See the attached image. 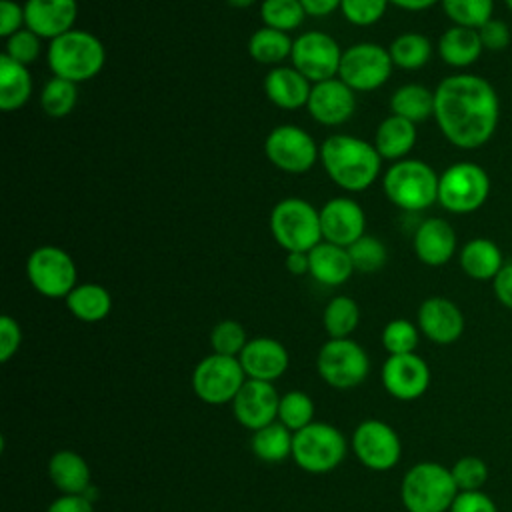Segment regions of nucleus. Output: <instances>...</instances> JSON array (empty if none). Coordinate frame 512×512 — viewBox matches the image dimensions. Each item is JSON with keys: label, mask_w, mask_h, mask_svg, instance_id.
<instances>
[{"label": "nucleus", "mask_w": 512, "mask_h": 512, "mask_svg": "<svg viewBox=\"0 0 512 512\" xmlns=\"http://www.w3.org/2000/svg\"><path fill=\"white\" fill-rule=\"evenodd\" d=\"M500 100L496 88L478 74H452L434 88V120L456 148L484 146L496 132Z\"/></svg>", "instance_id": "obj_1"}, {"label": "nucleus", "mask_w": 512, "mask_h": 512, "mask_svg": "<svg viewBox=\"0 0 512 512\" xmlns=\"http://www.w3.org/2000/svg\"><path fill=\"white\" fill-rule=\"evenodd\" d=\"M320 162L328 178L348 192H362L372 186L382 168L376 146L350 134L328 136L320 146Z\"/></svg>", "instance_id": "obj_2"}, {"label": "nucleus", "mask_w": 512, "mask_h": 512, "mask_svg": "<svg viewBox=\"0 0 512 512\" xmlns=\"http://www.w3.org/2000/svg\"><path fill=\"white\" fill-rule=\"evenodd\" d=\"M46 60L54 76L78 84L100 74L106 62V50L102 40L92 32L72 28L50 40Z\"/></svg>", "instance_id": "obj_3"}, {"label": "nucleus", "mask_w": 512, "mask_h": 512, "mask_svg": "<svg viewBox=\"0 0 512 512\" xmlns=\"http://www.w3.org/2000/svg\"><path fill=\"white\" fill-rule=\"evenodd\" d=\"M438 180L434 168L416 158L394 162L382 178L386 198L404 212H422L438 202Z\"/></svg>", "instance_id": "obj_4"}, {"label": "nucleus", "mask_w": 512, "mask_h": 512, "mask_svg": "<svg viewBox=\"0 0 512 512\" xmlns=\"http://www.w3.org/2000/svg\"><path fill=\"white\" fill-rule=\"evenodd\" d=\"M458 496L450 468L418 462L402 478L400 498L408 512H448Z\"/></svg>", "instance_id": "obj_5"}, {"label": "nucleus", "mask_w": 512, "mask_h": 512, "mask_svg": "<svg viewBox=\"0 0 512 512\" xmlns=\"http://www.w3.org/2000/svg\"><path fill=\"white\" fill-rule=\"evenodd\" d=\"M270 232L286 252H310L322 242L320 210L304 198H282L270 212Z\"/></svg>", "instance_id": "obj_6"}, {"label": "nucleus", "mask_w": 512, "mask_h": 512, "mask_svg": "<svg viewBox=\"0 0 512 512\" xmlns=\"http://www.w3.org/2000/svg\"><path fill=\"white\" fill-rule=\"evenodd\" d=\"M490 196V176L476 162H454L438 180V204L452 214H470Z\"/></svg>", "instance_id": "obj_7"}, {"label": "nucleus", "mask_w": 512, "mask_h": 512, "mask_svg": "<svg viewBox=\"0 0 512 512\" xmlns=\"http://www.w3.org/2000/svg\"><path fill=\"white\" fill-rule=\"evenodd\" d=\"M346 456L344 434L326 422H312L294 432L292 458L310 474H326L340 466Z\"/></svg>", "instance_id": "obj_8"}, {"label": "nucleus", "mask_w": 512, "mask_h": 512, "mask_svg": "<svg viewBox=\"0 0 512 512\" xmlns=\"http://www.w3.org/2000/svg\"><path fill=\"white\" fill-rule=\"evenodd\" d=\"M394 62L388 48L374 42H358L342 50L338 78L354 92H372L384 86Z\"/></svg>", "instance_id": "obj_9"}, {"label": "nucleus", "mask_w": 512, "mask_h": 512, "mask_svg": "<svg viewBox=\"0 0 512 512\" xmlns=\"http://www.w3.org/2000/svg\"><path fill=\"white\" fill-rule=\"evenodd\" d=\"M26 276L38 294L46 298H66L76 286L78 272L66 250L46 244L28 254Z\"/></svg>", "instance_id": "obj_10"}, {"label": "nucleus", "mask_w": 512, "mask_h": 512, "mask_svg": "<svg viewBox=\"0 0 512 512\" xmlns=\"http://www.w3.org/2000/svg\"><path fill=\"white\" fill-rule=\"evenodd\" d=\"M316 368L328 386L348 390L368 376L370 360L352 338H330L318 352Z\"/></svg>", "instance_id": "obj_11"}, {"label": "nucleus", "mask_w": 512, "mask_h": 512, "mask_svg": "<svg viewBox=\"0 0 512 512\" xmlns=\"http://www.w3.org/2000/svg\"><path fill=\"white\" fill-rule=\"evenodd\" d=\"M246 382V372L238 358L210 354L202 358L192 372L194 394L206 404L232 402Z\"/></svg>", "instance_id": "obj_12"}, {"label": "nucleus", "mask_w": 512, "mask_h": 512, "mask_svg": "<svg viewBox=\"0 0 512 512\" xmlns=\"http://www.w3.org/2000/svg\"><path fill=\"white\" fill-rule=\"evenodd\" d=\"M264 154L278 170L288 174H304L320 158V148L304 128L280 124L268 132L264 140Z\"/></svg>", "instance_id": "obj_13"}, {"label": "nucleus", "mask_w": 512, "mask_h": 512, "mask_svg": "<svg viewBox=\"0 0 512 512\" xmlns=\"http://www.w3.org/2000/svg\"><path fill=\"white\" fill-rule=\"evenodd\" d=\"M290 60L302 76L316 84L338 76L342 50L330 34L322 30H308L294 38Z\"/></svg>", "instance_id": "obj_14"}, {"label": "nucleus", "mask_w": 512, "mask_h": 512, "mask_svg": "<svg viewBox=\"0 0 512 512\" xmlns=\"http://www.w3.org/2000/svg\"><path fill=\"white\" fill-rule=\"evenodd\" d=\"M352 450L366 468L384 472L398 464L402 444L390 424L382 420H364L352 434Z\"/></svg>", "instance_id": "obj_15"}, {"label": "nucleus", "mask_w": 512, "mask_h": 512, "mask_svg": "<svg viewBox=\"0 0 512 512\" xmlns=\"http://www.w3.org/2000/svg\"><path fill=\"white\" fill-rule=\"evenodd\" d=\"M320 230L322 240L348 248L366 234V214L352 198H330L320 208Z\"/></svg>", "instance_id": "obj_16"}, {"label": "nucleus", "mask_w": 512, "mask_h": 512, "mask_svg": "<svg viewBox=\"0 0 512 512\" xmlns=\"http://www.w3.org/2000/svg\"><path fill=\"white\" fill-rule=\"evenodd\" d=\"M278 404L280 396L272 382L248 378L232 400V410L244 428L256 432L278 420Z\"/></svg>", "instance_id": "obj_17"}, {"label": "nucleus", "mask_w": 512, "mask_h": 512, "mask_svg": "<svg viewBox=\"0 0 512 512\" xmlns=\"http://www.w3.org/2000/svg\"><path fill=\"white\" fill-rule=\"evenodd\" d=\"M382 384L398 400H416L430 386V368L416 352L388 356L382 366Z\"/></svg>", "instance_id": "obj_18"}, {"label": "nucleus", "mask_w": 512, "mask_h": 512, "mask_svg": "<svg viewBox=\"0 0 512 512\" xmlns=\"http://www.w3.org/2000/svg\"><path fill=\"white\" fill-rule=\"evenodd\" d=\"M308 114L324 126H338L352 118L356 110V92L338 76L312 84L308 98Z\"/></svg>", "instance_id": "obj_19"}, {"label": "nucleus", "mask_w": 512, "mask_h": 512, "mask_svg": "<svg viewBox=\"0 0 512 512\" xmlns=\"http://www.w3.org/2000/svg\"><path fill=\"white\" fill-rule=\"evenodd\" d=\"M418 328L434 344L456 342L464 332L462 310L444 296H430L418 308Z\"/></svg>", "instance_id": "obj_20"}, {"label": "nucleus", "mask_w": 512, "mask_h": 512, "mask_svg": "<svg viewBox=\"0 0 512 512\" xmlns=\"http://www.w3.org/2000/svg\"><path fill=\"white\" fill-rule=\"evenodd\" d=\"M26 28L42 40H54L70 32L78 18L76 0H26Z\"/></svg>", "instance_id": "obj_21"}, {"label": "nucleus", "mask_w": 512, "mask_h": 512, "mask_svg": "<svg viewBox=\"0 0 512 512\" xmlns=\"http://www.w3.org/2000/svg\"><path fill=\"white\" fill-rule=\"evenodd\" d=\"M416 258L432 268L444 266L452 260L458 248V238L452 224L444 218H426L412 238Z\"/></svg>", "instance_id": "obj_22"}, {"label": "nucleus", "mask_w": 512, "mask_h": 512, "mask_svg": "<svg viewBox=\"0 0 512 512\" xmlns=\"http://www.w3.org/2000/svg\"><path fill=\"white\" fill-rule=\"evenodd\" d=\"M238 360L248 378L262 380V382H274L276 378H280L286 372L290 362L288 350L284 348V344L268 336H258L248 340Z\"/></svg>", "instance_id": "obj_23"}, {"label": "nucleus", "mask_w": 512, "mask_h": 512, "mask_svg": "<svg viewBox=\"0 0 512 512\" xmlns=\"http://www.w3.org/2000/svg\"><path fill=\"white\" fill-rule=\"evenodd\" d=\"M312 82L294 66L272 68L264 78L266 98L282 110H298L308 104Z\"/></svg>", "instance_id": "obj_24"}, {"label": "nucleus", "mask_w": 512, "mask_h": 512, "mask_svg": "<svg viewBox=\"0 0 512 512\" xmlns=\"http://www.w3.org/2000/svg\"><path fill=\"white\" fill-rule=\"evenodd\" d=\"M308 260H310L308 274L324 286H340L354 272V264L348 254V248L326 242V240H322L308 252Z\"/></svg>", "instance_id": "obj_25"}, {"label": "nucleus", "mask_w": 512, "mask_h": 512, "mask_svg": "<svg viewBox=\"0 0 512 512\" xmlns=\"http://www.w3.org/2000/svg\"><path fill=\"white\" fill-rule=\"evenodd\" d=\"M458 262L462 272L478 282L494 280L500 268L506 264L500 246L488 238H472L468 240L458 254Z\"/></svg>", "instance_id": "obj_26"}, {"label": "nucleus", "mask_w": 512, "mask_h": 512, "mask_svg": "<svg viewBox=\"0 0 512 512\" xmlns=\"http://www.w3.org/2000/svg\"><path fill=\"white\" fill-rule=\"evenodd\" d=\"M484 46L480 42L478 30L452 24L438 38V56L444 64L452 68H468L478 62Z\"/></svg>", "instance_id": "obj_27"}, {"label": "nucleus", "mask_w": 512, "mask_h": 512, "mask_svg": "<svg viewBox=\"0 0 512 512\" xmlns=\"http://www.w3.org/2000/svg\"><path fill=\"white\" fill-rule=\"evenodd\" d=\"M416 124L390 114L388 118H384L378 128H376V136H374V146L378 150V154L382 156V160H404L408 156V152L414 148L416 144Z\"/></svg>", "instance_id": "obj_28"}, {"label": "nucleus", "mask_w": 512, "mask_h": 512, "mask_svg": "<svg viewBox=\"0 0 512 512\" xmlns=\"http://www.w3.org/2000/svg\"><path fill=\"white\" fill-rule=\"evenodd\" d=\"M48 476L62 494H86L90 490V468L74 450H58L48 460Z\"/></svg>", "instance_id": "obj_29"}, {"label": "nucleus", "mask_w": 512, "mask_h": 512, "mask_svg": "<svg viewBox=\"0 0 512 512\" xmlns=\"http://www.w3.org/2000/svg\"><path fill=\"white\" fill-rule=\"evenodd\" d=\"M32 96V76L28 66L0 54V110L16 112L28 104Z\"/></svg>", "instance_id": "obj_30"}, {"label": "nucleus", "mask_w": 512, "mask_h": 512, "mask_svg": "<svg viewBox=\"0 0 512 512\" xmlns=\"http://www.w3.org/2000/svg\"><path fill=\"white\" fill-rule=\"evenodd\" d=\"M70 314L82 322H100L112 310L110 292L94 282H82L64 298Z\"/></svg>", "instance_id": "obj_31"}, {"label": "nucleus", "mask_w": 512, "mask_h": 512, "mask_svg": "<svg viewBox=\"0 0 512 512\" xmlns=\"http://www.w3.org/2000/svg\"><path fill=\"white\" fill-rule=\"evenodd\" d=\"M390 110L396 116H402L414 124L434 118V90L424 84H404L394 90L390 98Z\"/></svg>", "instance_id": "obj_32"}, {"label": "nucleus", "mask_w": 512, "mask_h": 512, "mask_svg": "<svg viewBox=\"0 0 512 512\" xmlns=\"http://www.w3.org/2000/svg\"><path fill=\"white\" fill-rule=\"evenodd\" d=\"M292 438L294 432L276 420L252 434L250 448L262 462H282L292 456Z\"/></svg>", "instance_id": "obj_33"}, {"label": "nucleus", "mask_w": 512, "mask_h": 512, "mask_svg": "<svg viewBox=\"0 0 512 512\" xmlns=\"http://www.w3.org/2000/svg\"><path fill=\"white\" fill-rule=\"evenodd\" d=\"M388 52L394 66L402 70H418L432 58V42L420 32H404L392 40Z\"/></svg>", "instance_id": "obj_34"}, {"label": "nucleus", "mask_w": 512, "mask_h": 512, "mask_svg": "<svg viewBox=\"0 0 512 512\" xmlns=\"http://www.w3.org/2000/svg\"><path fill=\"white\" fill-rule=\"evenodd\" d=\"M292 38L286 32L262 26L248 40V54L260 64H278L292 52Z\"/></svg>", "instance_id": "obj_35"}, {"label": "nucleus", "mask_w": 512, "mask_h": 512, "mask_svg": "<svg viewBox=\"0 0 512 512\" xmlns=\"http://www.w3.org/2000/svg\"><path fill=\"white\" fill-rule=\"evenodd\" d=\"M78 102V84L52 76L40 90V108L50 118L68 116Z\"/></svg>", "instance_id": "obj_36"}, {"label": "nucleus", "mask_w": 512, "mask_h": 512, "mask_svg": "<svg viewBox=\"0 0 512 512\" xmlns=\"http://www.w3.org/2000/svg\"><path fill=\"white\" fill-rule=\"evenodd\" d=\"M322 322L330 338H348L360 322L356 300L350 296H334L324 308Z\"/></svg>", "instance_id": "obj_37"}, {"label": "nucleus", "mask_w": 512, "mask_h": 512, "mask_svg": "<svg viewBox=\"0 0 512 512\" xmlns=\"http://www.w3.org/2000/svg\"><path fill=\"white\" fill-rule=\"evenodd\" d=\"M306 10L300 4V0H262L260 4V18L264 26L280 30V32H292L304 22Z\"/></svg>", "instance_id": "obj_38"}, {"label": "nucleus", "mask_w": 512, "mask_h": 512, "mask_svg": "<svg viewBox=\"0 0 512 512\" xmlns=\"http://www.w3.org/2000/svg\"><path fill=\"white\" fill-rule=\"evenodd\" d=\"M440 4L452 24L474 30L494 14V0H440Z\"/></svg>", "instance_id": "obj_39"}, {"label": "nucleus", "mask_w": 512, "mask_h": 512, "mask_svg": "<svg viewBox=\"0 0 512 512\" xmlns=\"http://www.w3.org/2000/svg\"><path fill=\"white\" fill-rule=\"evenodd\" d=\"M314 418V402L308 394L300 390H290L280 396L278 404V422H282L288 430L298 432L304 426L312 424Z\"/></svg>", "instance_id": "obj_40"}, {"label": "nucleus", "mask_w": 512, "mask_h": 512, "mask_svg": "<svg viewBox=\"0 0 512 512\" xmlns=\"http://www.w3.org/2000/svg\"><path fill=\"white\" fill-rule=\"evenodd\" d=\"M420 340V328L406 318L390 320L382 330V346L390 356L412 354Z\"/></svg>", "instance_id": "obj_41"}, {"label": "nucleus", "mask_w": 512, "mask_h": 512, "mask_svg": "<svg viewBox=\"0 0 512 512\" xmlns=\"http://www.w3.org/2000/svg\"><path fill=\"white\" fill-rule=\"evenodd\" d=\"M348 254L352 258L354 270L358 272H376L386 264L388 258L384 242L372 234H364L354 244H350Z\"/></svg>", "instance_id": "obj_42"}, {"label": "nucleus", "mask_w": 512, "mask_h": 512, "mask_svg": "<svg viewBox=\"0 0 512 512\" xmlns=\"http://www.w3.org/2000/svg\"><path fill=\"white\" fill-rule=\"evenodd\" d=\"M210 344L214 354L238 358L244 346L248 344L246 330L236 320H220L210 332Z\"/></svg>", "instance_id": "obj_43"}, {"label": "nucleus", "mask_w": 512, "mask_h": 512, "mask_svg": "<svg viewBox=\"0 0 512 512\" xmlns=\"http://www.w3.org/2000/svg\"><path fill=\"white\" fill-rule=\"evenodd\" d=\"M458 492L482 490L488 480V464L480 456H462L450 466Z\"/></svg>", "instance_id": "obj_44"}, {"label": "nucleus", "mask_w": 512, "mask_h": 512, "mask_svg": "<svg viewBox=\"0 0 512 512\" xmlns=\"http://www.w3.org/2000/svg\"><path fill=\"white\" fill-rule=\"evenodd\" d=\"M390 0H342V16L354 26H372L388 10Z\"/></svg>", "instance_id": "obj_45"}, {"label": "nucleus", "mask_w": 512, "mask_h": 512, "mask_svg": "<svg viewBox=\"0 0 512 512\" xmlns=\"http://www.w3.org/2000/svg\"><path fill=\"white\" fill-rule=\"evenodd\" d=\"M40 52H42V38L36 36L28 28H22L16 34H12L10 38H6L4 54L24 66L36 62Z\"/></svg>", "instance_id": "obj_46"}, {"label": "nucleus", "mask_w": 512, "mask_h": 512, "mask_svg": "<svg viewBox=\"0 0 512 512\" xmlns=\"http://www.w3.org/2000/svg\"><path fill=\"white\" fill-rule=\"evenodd\" d=\"M478 36H480L484 50H490V52H500V50L508 48V44L512 40V32H510L508 24L494 16L478 28Z\"/></svg>", "instance_id": "obj_47"}, {"label": "nucleus", "mask_w": 512, "mask_h": 512, "mask_svg": "<svg viewBox=\"0 0 512 512\" xmlns=\"http://www.w3.org/2000/svg\"><path fill=\"white\" fill-rule=\"evenodd\" d=\"M448 512H498L496 502L482 490L458 492Z\"/></svg>", "instance_id": "obj_48"}, {"label": "nucleus", "mask_w": 512, "mask_h": 512, "mask_svg": "<svg viewBox=\"0 0 512 512\" xmlns=\"http://www.w3.org/2000/svg\"><path fill=\"white\" fill-rule=\"evenodd\" d=\"M22 342V330L20 324L4 314L0 318V362H8L20 348Z\"/></svg>", "instance_id": "obj_49"}, {"label": "nucleus", "mask_w": 512, "mask_h": 512, "mask_svg": "<svg viewBox=\"0 0 512 512\" xmlns=\"http://www.w3.org/2000/svg\"><path fill=\"white\" fill-rule=\"evenodd\" d=\"M22 28H26L24 6L16 0H0V36L10 38Z\"/></svg>", "instance_id": "obj_50"}, {"label": "nucleus", "mask_w": 512, "mask_h": 512, "mask_svg": "<svg viewBox=\"0 0 512 512\" xmlns=\"http://www.w3.org/2000/svg\"><path fill=\"white\" fill-rule=\"evenodd\" d=\"M492 290H494V296L496 300L512 310V262H506L500 272L496 274V278L492 280Z\"/></svg>", "instance_id": "obj_51"}, {"label": "nucleus", "mask_w": 512, "mask_h": 512, "mask_svg": "<svg viewBox=\"0 0 512 512\" xmlns=\"http://www.w3.org/2000/svg\"><path fill=\"white\" fill-rule=\"evenodd\" d=\"M46 512H94V506L84 494H62L48 506Z\"/></svg>", "instance_id": "obj_52"}, {"label": "nucleus", "mask_w": 512, "mask_h": 512, "mask_svg": "<svg viewBox=\"0 0 512 512\" xmlns=\"http://www.w3.org/2000/svg\"><path fill=\"white\" fill-rule=\"evenodd\" d=\"M340 2L342 0H300L306 14L316 16V18L332 14L336 8H340Z\"/></svg>", "instance_id": "obj_53"}, {"label": "nucleus", "mask_w": 512, "mask_h": 512, "mask_svg": "<svg viewBox=\"0 0 512 512\" xmlns=\"http://www.w3.org/2000/svg\"><path fill=\"white\" fill-rule=\"evenodd\" d=\"M286 270L294 276H302V274H308L310 272V260H308V252H286Z\"/></svg>", "instance_id": "obj_54"}, {"label": "nucleus", "mask_w": 512, "mask_h": 512, "mask_svg": "<svg viewBox=\"0 0 512 512\" xmlns=\"http://www.w3.org/2000/svg\"><path fill=\"white\" fill-rule=\"evenodd\" d=\"M440 0H390V4L406 10V12H422L428 10L430 6H434Z\"/></svg>", "instance_id": "obj_55"}, {"label": "nucleus", "mask_w": 512, "mask_h": 512, "mask_svg": "<svg viewBox=\"0 0 512 512\" xmlns=\"http://www.w3.org/2000/svg\"><path fill=\"white\" fill-rule=\"evenodd\" d=\"M232 8H238V10H246V8H250L256 0H226Z\"/></svg>", "instance_id": "obj_56"}, {"label": "nucleus", "mask_w": 512, "mask_h": 512, "mask_svg": "<svg viewBox=\"0 0 512 512\" xmlns=\"http://www.w3.org/2000/svg\"><path fill=\"white\" fill-rule=\"evenodd\" d=\"M506 2V6H508V10L512 12V0H504Z\"/></svg>", "instance_id": "obj_57"}]
</instances>
